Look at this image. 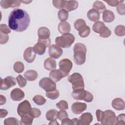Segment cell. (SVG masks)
Wrapping results in <instances>:
<instances>
[{
    "mask_svg": "<svg viewBox=\"0 0 125 125\" xmlns=\"http://www.w3.org/2000/svg\"><path fill=\"white\" fill-rule=\"evenodd\" d=\"M19 124H20L19 121L17 119L13 117L6 118L4 121V125H18Z\"/></svg>",
    "mask_w": 125,
    "mask_h": 125,
    "instance_id": "cell-36",
    "label": "cell"
},
{
    "mask_svg": "<svg viewBox=\"0 0 125 125\" xmlns=\"http://www.w3.org/2000/svg\"><path fill=\"white\" fill-rule=\"evenodd\" d=\"M107 4L111 6H117L120 3H122L124 0H109L105 1Z\"/></svg>",
    "mask_w": 125,
    "mask_h": 125,
    "instance_id": "cell-49",
    "label": "cell"
},
{
    "mask_svg": "<svg viewBox=\"0 0 125 125\" xmlns=\"http://www.w3.org/2000/svg\"><path fill=\"white\" fill-rule=\"evenodd\" d=\"M104 114L103 120L101 122L103 125H113L116 122V116L114 111L106 110L104 111Z\"/></svg>",
    "mask_w": 125,
    "mask_h": 125,
    "instance_id": "cell-7",
    "label": "cell"
},
{
    "mask_svg": "<svg viewBox=\"0 0 125 125\" xmlns=\"http://www.w3.org/2000/svg\"><path fill=\"white\" fill-rule=\"evenodd\" d=\"M67 117H68V115L67 112L64 110H61L57 113V118L61 121H62L63 119Z\"/></svg>",
    "mask_w": 125,
    "mask_h": 125,
    "instance_id": "cell-45",
    "label": "cell"
},
{
    "mask_svg": "<svg viewBox=\"0 0 125 125\" xmlns=\"http://www.w3.org/2000/svg\"><path fill=\"white\" fill-rule=\"evenodd\" d=\"M104 111H103L100 109H97L96 111V116L97 117V119L98 122H101L104 117Z\"/></svg>",
    "mask_w": 125,
    "mask_h": 125,
    "instance_id": "cell-48",
    "label": "cell"
},
{
    "mask_svg": "<svg viewBox=\"0 0 125 125\" xmlns=\"http://www.w3.org/2000/svg\"><path fill=\"white\" fill-rule=\"evenodd\" d=\"M31 108L29 102L28 100H24L19 104L17 108V112L18 115L21 116L24 114H29Z\"/></svg>",
    "mask_w": 125,
    "mask_h": 125,
    "instance_id": "cell-10",
    "label": "cell"
},
{
    "mask_svg": "<svg viewBox=\"0 0 125 125\" xmlns=\"http://www.w3.org/2000/svg\"><path fill=\"white\" fill-rule=\"evenodd\" d=\"M43 65L45 69L49 71L53 70L56 68V62L53 59L48 58L44 61Z\"/></svg>",
    "mask_w": 125,
    "mask_h": 125,
    "instance_id": "cell-20",
    "label": "cell"
},
{
    "mask_svg": "<svg viewBox=\"0 0 125 125\" xmlns=\"http://www.w3.org/2000/svg\"><path fill=\"white\" fill-rule=\"evenodd\" d=\"M87 105L85 103L81 102H75L71 106V110L75 114H80L86 110Z\"/></svg>",
    "mask_w": 125,
    "mask_h": 125,
    "instance_id": "cell-13",
    "label": "cell"
},
{
    "mask_svg": "<svg viewBox=\"0 0 125 125\" xmlns=\"http://www.w3.org/2000/svg\"><path fill=\"white\" fill-rule=\"evenodd\" d=\"M92 7L97 11L105 10L106 9V6L104 4L103 2L99 0H96L93 3Z\"/></svg>",
    "mask_w": 125,
    "mask_h": 125,
    "instance_id": "cell-35",
    "label": "cell"
},
{
    "mask_svg": "<svg viewBox=\"0 0 125 125\" xmlns=\"http://www.w3.org/2000/svg\"><path fill=\"white\" fill-rule=\"evenodd\" d=\"M9 40V36L7 34H4L0 32V43L3 44L6 43Z\"/></svg>",
    "mask_w": 125,
    "mask_h": 125,
    "instance_id": "cell-47",
    "label": "cell"
},
{
    "mask_svg": "<svg viewBox=\"0 0 125 125\" xmlns=\"http://www.w3.org/2000/svg\"><path fill=\"white\" fill-rule=\"evenodd\" d=\"M125 116L124 114H121L119 115L117 117H116V122L115 125H125Z\"/></svg>",
    "mask_w": 125,
    "mask_h": 125,
    "instance_id": "cell-43",
    "label": "cell"
},
{
    "mask_svg": "<svg viewBox=\"0 0 125 125\" xmlns=\"http://www.w3.org/2000/svg\"><path fill=\"white\" fill-rule=\"evenodd\" d=\"M103 19L105 22H111L115 19V15L112 11L104 10L103 12Z\"/></svg>",
    "mask_w": 125,
    "mask_h": 125,
    "instance_id": "cell-22",
    "label": "cell"
},
{
    "mask_svg": "<svg viewBox=\"0 0 125 125\" xmlns=\"http://www.w3.org/2000/svg\"><path fill=\"white\" fill-rule=\"evenodd\" d=\"M49 55L51 58L57 59L62 54L63 51L61 47L56 44H52L49 46Z\"/></svg>",
    "mask_w": 125,
    "mask_h": 125,
    "instance_id": "cell-11",
    "label": "cell"
},
{
    "mask_svg": "<svg viewBox=\"0 0 125 125\" xmlns=\"http://www.w3.org/2000/svg\"><path fill=\"white\" fill-rule=\"evenodd\" d=\"M33 100L36 104L39 105H42L46 102V99L42 96L40 95H37L34 96L33 98Z\"/></svg>",
    "mask_w": 125,
    "mask_h": 125,
    "instance_id": "cell-31",
    "label": "cell"
},
{
    "mask_svg": "<svg viewBox=\"0 0 125 125\" xmlns=\"http://www.w3.org/2000/svg\"><path fill=\"white\" fill-rule=\"evenodd\" d=\"M24 93L21 89L16 88L13 89L10 93V97L14 101H20L24 97Z\"/></svg>",
    "mask_w": 125,
    "mask_h": 125,
    "instance_id": "cell-14",
    "label": "cell"
},
{
    "mask_svg": "<svg viewBox=\"0 0 125 125\" xmlns=\"http://www.w3.org/2000/svg\"><path fill=\"white\" fill-rule=\"evenodd\" d=\"M75 28L78 31H80L82 29L86 26V24L84 20L82 19H77L74 23Z\"/></svg>",
    "mask_w": 125,
    "mask_h": 125,
    "instance_id": "cell-28",
    "label": "cell"
},
{
    "mask_svg": "<svg viewBox=\"0 0 125 125\" xmlns=\"http://www.w3.org/2000/svg\"><path fill=\"white\" fill-rule=\"evenodd\" d=\"M75 37L73 34L66 33L63 34L60 37H57L55 39L56 44L62 48H69L74 43Z\"/></svg>",
    "mask_w": 125,
    "mask_h": 125,
    "instance_id": "cell-3",
    "label": "cell"
},
{
    "mask_svg": "<svg viewBox=\"0 0 125 125\" xmlns=\"http://www.w3.org/2000/svg\"><path fill=\"white\" fill-rule=\"evenodd\" d=\"M1 80L0 89L1 90H7L10 87L15 86L16 84V81L14 77L12 76H7L4 79L2 78Z\"/></svg>",
    "mask_w": 125,
    "mask_h": 125,
    "instance_id": "cell-9",
    "label": "cell"
},
{
    "mask_svg": "<svg viewBox=\"0 0 125 125\" xmlns=\"http://www.w3.org/2000/svg\"><path fill=\"white\" fill-rule=\"evenodd\" d=\"M9 27L6 24H1L0 25V32L4 34H8L11 33V30Z\"/></svg>",
    "mask_w": 125,
    "mask_h": 125,
    "instance_id": "cell-46",
    "label": "cell"
},
{
    "mask_svg": "<svg viewBox=\"0 0 125 125\" xmlns=\"http://www.w3.org/2000/svg\"><path fill=\"white\" fill-rule=\"evenodd\" d=\"M72 121H73V125H79V120L77 118H74L72 119Z\"/></svg>",
    "mask_w": 125,
    "mask_h": 125,
    "instance_id": "cell-55",
    "label": "cell"
},
{
    "mask_svg": "<svg viewBox=\"0 0 125 125\" xmlns=\"http://www.w3.org/2000/svg\"><path fill=\"white\" fill-rule=\"evenodd\" d=\"M90 33V27L86 25L84 28L82 29L80 31H79V35L82 38H86L87 37Z\"/></svg>",
    "mask_w": 125,
    "mask_h": 125,
    "instance_id": "cell-37",
    "label": "cell"
},
{
    "mask_svg": "<svg viewBox=\"0 0 125 125\" xmlns=\"http://www.w3.org/2000/svg\"><path fill=\"white\" fill-rule=\"evenodd\" d=\"M45 95L49 99L51 100H55L59 97L60 95V93L57 89H55L51 91L46 92Z\"/></svg>",
    "mask_w": 125,
    "mask_h": 125,
    "instance_id": "cell-33",
    "label": "cell"
},
{
    "mask_svg": "<svg viewBox=\"0 0 125 125\" xmlns=\"http://www.w3.org/2000/svg\"><path fill=\"white\" fill-rule=\"evenodd\" d=\"M58 111L56 109H50L47 111L45 114L46 118L48 121L56 120L57 118Z\"/></svg>",
    "mask_w": 125,
    "mask_h": 125,
    "instance_id": "cell-27",
    "label": "cell"
},
{
    "mask_svg": "<svg viewBox=\"0 0 125 125\" xmlns=\"http://www.w3.org/2000/svg\"><path fill=\"white\" fill-rule=\"evenodd\" d=\"M0 6L3 9H7L10 7L9 0H1L0 1Z\"/></svg>",
    "mask_w": 125,
    "mask_h": 125,
    "instance_id": "cell-50",
    "label": "cell"
},
{
    "mask_svg": "<svg viewBox=\"0 0 125 125\" xmlns=\"http://www.w3.org/2000/svg\"><path fill=\"white\" fill-rule=\"evenodd\" d=\"M68 12L65 9H61L58 13V17L61 21H65L68 19Z\"/></svg>",
    "mask_w": 125,
    "mask_h": 125,
    "instance_id": "cell-30",
    "label": "cell"
},
{
    "mask_svg": "<svg viewBox=\"0 0 125 125\" xmlns=\"http://www.w3.org/2000/svg\"><path fill=\"white\" fill-rule=\"evenodd\" d=\"M9 2L10 4V7L16 8L18 7L21 5V0H10Z\"/></svg>",
    "mask_w": 125,
    "mask_h": 125,
    "instance_id": "cell-51",
    "label": "cell"
},
{
    "mask_svg": "<svg viewBox=\"0 0 125 125\" xmlns=\"http://www.w3.org/2000/svg\"><path fill=\"white\" fill-rule=\"evenodd\" d=\"M111 104L112 107L117 110H123L125 107L124 101L120 98H117L113 100Z\"/></svg>",
    "mask_w": 125,
    "mask_h": 125,
    "instance_id": "cell-17",
    "label": "cell"
},
{
    "mask_svg": "<svg viewBox=\"0 0 125 125\" xmlns=\"http://www.w3.org/2000/svg\"><path fill=\"white\" fill-rule=\"evenodd\" d=\"M100 36L102 38H108L111 34V31L107 27L104 26L100 32Z\"/></svg>",
    "mask_w": 125,
    "mask_h": 125,
    "instance_id": "cell-38",
    "label": "cell"
},
{
    "mask_svg": "<svg viewBox=\"0 0 125 125\" xmlns=\"http://www.w3.org/2000/svg\"><path fill=\"white\" fill-rule=\"evenodd\" d=\"M56 106L61 110H65L68 108V103L64 100H61L56 104Z\"/></svg>",
    "mask_w": 125,
    "mask_h": 125,
    "instance_id": "cell-40",
    "label": "cell"
},
{
    "mask_svg": "<svg viewBox=\"0 0 125 125\" xmlns=\"http://www.w3.org/2000/svg\"><path fill=\"white\" fill-rule=\"evenodd\" d=\"M61 125H73L72 120L69 119L68 117L63 119L62 121Z\"/></svg>",
    "mask_w": 125,
    "mask_h": 125,
    "instance_id": "cell-52",
    "label": "cell"
},
{
    "mask_svg": "<svg viewBox=\"0 0 125 125\" xmlns=\"http://www.w3.org/2000/svg\"><path fill=\"white\" fill-rule=\"evenodd\" d=\"M21 2H22V3H24L25 4H29V3L31 2L32 1V0H28V1H27V0H21Z\"/></svg>",
    "mask_w": 125,
    "mask_h": 125,
    "instance_id": "cell-57",
    "label": "cell"
},
{
    "mask_svg": "<svg viewBox=\"0 0 125 125\" xmlns=\"http://www.w3.org/2000/svg\"><path fill=\"white\" fill-rule=\"evenodd\" d=\"M86 50V47L84 44L82 43L75 44L73 47V58L76 64L82 65L85 62Z\"/></svg>",
    "mask_w": 125,
    "mask_h": 125,
    "instance_id": "cell-2",
    "label": "cell"
},
{
    "mask_svg": "<svg viewBox=\"0 0 125 125\" xmlns=\"http://www.w3.org/2000/svg\"><path fill=\"white\" fill-rule=\"evenodd\" d=\"M38 35L39 39H49L50 36V31L45 27H41L38 30Z\"/></svg>",
    "mask_w": 125,
    "mask_h": 125,
    "instance_id": "cell-18",
    "label": "cell"
},
{
    "mask_svg": "<svg viewBox=\"0 0 125 125\" xmlns=\"http://www.w3.org/2000/svg\"><path fill=\"white\" fill-rule=\"evenodd\" d=\"M49 78L54 82L60 81L62 78L65 77L63 73L60 69H54L49 73Z\"/></svg>",
    "mask_w": 125,
    "mask_h": 125,
    "instance_id": "cell-16",
    "label": "cell"
},
{
    "mask_svg": "<svg viewBox=\"0 0 125 125\" xmlns=\"http://www.w3.org/2000/svg\"><path fill=\"white\" fill-rule=\"evenodd\" d=\"M72 97L76 100H83L86 102H91L93 99V96L90 92L80 89L73 90L72 93Z\"/></svg>",
    "mask_w": 125,
    "mask_h": 125,
    "instance_id": "cell-5",
    "label": "cell"
},
{
    "mask_svg": "<svg viewBox=\"0 0 125 125\" xmlns=\"http://www.w3.org/2000/svg\"><path fill=\"white\" fill-rule=\"evenodd\" d=\"M30 19L29 14L21 9H15L8 17V25L10 29L16 32L25 31L29 26Z\"/></svg>",
    "mask_w": 125,
    "mask_h": 125,
    "instance_id": "cell-1",
    "label": "cell"
},
{
    "mask_svg": "<svg viewBox=\"0 0 125 125\" xmlns=\"http://www.w3.org/2000/svg\"><path fill=\"white\" fill-rule=\"evenodd\" d=\"M46 47L43 43L38 41V42L34 46L33 48L36 53L40 55H42L45 53Z\"/></svg>",
    "mask_w": 125,
    "mask_h": 125,
    "instance_id": "cell-24",
    "label": "cell"
},
{
    "mask_svg": "<svg viewBox=\"0 0 125 125\" xmlns=\"http://www.w3.org/2000/svg\"><path fill=\"white\" fill-rule=\"evenodd\" d=\"M13 68L14 71L18 73H21L23 72L24 69V66L23 63L21 62H16L13 66Z\"/></svg>",
    "mask_w": 125,
    "mask_h": 125,
    "instance_id": "cell-34",
    "label": "cell"
},
{
    "mask_svg": "<svg viewBox=\"0 0 125 125\" xmlns=\"http://www.w3.org/2000/svg\"><path fill=\"white\" fill-rule=\"evenodd\" d=\"M29 114L33 118H37L39 117L41 115V111L40 109L36 108H32L30 110Z\"/></svg>",
    "mask_w": 125,
    "mask_h": 125,
    "instance_id": "cell-42",
    "label": "cell"
},
{
    "mask_svg": "<svg viewBox=\"0 0 125 125\" xmlns=\"http://www.w3.org/2000/svg\"><path fill=\"white\" fill-rule=\"evenodd\" d=\"M21 120L20 122L21 125H31L33 123V118L29 114H26L21 116Z\"/></svg>",
    "mask_w": 125,
    "mask_h": 125,
    "instance_id": "cell-26",
    "label": "cell"
},
{
    "mask_svg": "<svg viewBox=\"0 0 125 125\" xmlns=\"http://www.w3.org/2000/svg\"><path fill=\"white\" fill-rule=\"evenodd\" d=\"M23 58L26 62L28 63H31L34 62L36 58V53L34 48L29 47L27 48L23 53Z\"/></svg>",
    "mask_w": 125,
    "mask_h": 125,
    "instance_id": "cell-12",
    "label": "cell"
},
{
    "mask_svg": "<svg viewBox=\"0 0 125 125\" xmlns=\"http://www.w3.org/2000/svg\"><path fill=\"white\" fill-rule=\"evenodd\" d=\"M87 16L89 20L92 21L96 22L99 21L100 18V13L99 11L94 9H90L87 13Z\"/></svg>",
    "mask_w": 125,
    "mask_h": 125,
    "instance_id": "cell-19",
    "label": "cell"
},
{
    "mask_svg": "<svg viewBox=\"0 0 125 125\" xmlns=\"http://www.w3.org/2000/svg\"><path fill=\"white\" fill-rule=\"evenodd\" d=\"M115 34L119 37L124 36L125 35V27L123 25H119L117 26L114 30Z\"/></svg>",
    "mask_w": 125,
    "mask_h": 125,
    "instance_id": "cell-32",
    "label": "cell"
},
{
    "mask_svg": "<svg viewBox=\"0 0 125 125\" xmlns=\"http://www.w3.org/2000/svg\"><path fill=\"white\" fill-rule=\"evenodd\" d=\"M65 0H54L52 1L54 7L57 9L64 8Z\"/></svg>",
    "mask_w": 125,
    "mask_h": 125,
    "instance_id": "cell-39",
    "label": "cell"
},
{
    "mask_svg": "<svg viewBox=\"0 0 125 125\" xmlns=\"http://www.w3.org/2000/svg\"><path fill=\"white\" fill-rule=\"evenodd\" d=\"M78 2L76 0H65L64 8L67 12L76 10L78 7Z\"/></svg>",
    "mask_w": 125,
    "mask_h": 125,
    "instance_id": "cell-23",
    "label": "cell"
},
{
    "mask_svg": "<svg viewBox=\"0 0 125 125\" xmlns=\"http://www.w3.org/2000/svg\"><path fill=\"white\" fill-rule=\"evenodd\" d=\"M49 125H59V124L57 122V120H53V121H51L49 123Z\"/></svg>",
    "mask_w": 125,
    "mask_h": 125,
    "instance_id": "cell-56",
    "label": "cell"
},
{
    "mask_svg": "<svg viewBox=\"0 0 125 125\" xmlns=\"http://www.w3.org/2000/svg\"><path fill=\"white\" fill-rule=\"evenodd\" d=\"M39 86L46 92L51 91L56 89V84L50 78L44 77L39 82Z\"/></svg>",
    "mask_w": 125,
    "mask_h": 125,
    "instance_id": "cell-6",
    "label": "cell"
},
{
    "mask_svg": "<svg viewBox=\"0 0 125 125\" xmlns=\"http://www.w3.org/2000/svg\"><path fill=\"white\" fill-rule=\"evenodd\" d=\"M105 26L104 23L101 21H96L92 26V30L96 33H100L102 29Z\"/></svg>",
    "mask_w": 125,
    "mask_h": 125,
    "instance_id": "cell-29",
    "label": "cell"
},
{
    "mask_svg": "<svg viewBox=\"0 0 125 125\" xmlns=\"http://www.w3.org/2000/svg\"><path fill=\"white\" fill-rule=\"evenodd\" d=\"M6 102V99L5 96L2 95H0V105L4 104H5Z\"/></svg>",
    "mask_w": 125,
    "mask_h": 125,
    "instance_id": "cell-54",
    "label": "cell"
},
{
    "mask_svg": "<svg viewBox=\"0 0 125 125\" xmlns=\"http://www.w3.org/2000/svg\"><path fill=\"white\" fill-rule=\"evenodd\" d=\"M93 121V116L89 112L83 113L79 118V125H88Z\"/></svg>",
    "mask_w": 125,
    "mask_h": 125,
    "instance_id": "cell-15",
    "label": "cell"
},
{
    "mask_svg": "<svg viewBox=\"0 0 125 125\" xmlns=\"http://www.w3.org/2000/svg\"><path fill=\"white\" fill-rule=\"evenodd\" d=\"M0 117L1 118H4L5 117H6L7 116V115L8 114V111L7 110H6V109H0Z\"/></svg>",
    "mask_w": 125,
    "mask_h": 125,
    "instance_id": "cell-53",
    "label": "cell"
},
{
    "mask_svg": "<svg viewBox=\"0 0 125 125\" xmlns=\"http://www.w3.org/2000/svg\"><path fill=\"white\" fill-rule=\"evenodd\" d=\"M58 29L60 33L64 34L68 33L71 30L69 23L67 21H61L58 25Z\"/></svg>",
    "mask_w": 125,
    "mask_h": 125,
    "instance_id": "cell-21",
    "label": "cell"
},
{
    "mask_svg": "<svg viewBox=\"0 0 125 125\" xmlns=\"http://www.w3.org/2000/svg\"><path fill=\"white\" fill-rule=\"evenodd\" d=\"M116 10L120 15H124L125 14V4L120 3L116 7Z\"/></svg>",
    "mask_w": 125,
    "mask_h": 125,
    "instance_id": "cell-44",
    "label": "cell"
},
{
    "mask_svg": "<svg viewBox=\"0 0 125 125\" xmlns=\"http://www.w3.org/2000/svg\"><path fill=\"white\" fill-rule=\"evenodd\" d=\"M67 80L72 83V86L73 90L84 89V83L83 76L79 73H74L69 76Z\"/></svg>",
    "mask_w": 125,
    "mask_h": 125,
    "instance_id": "cell-4",
    "label": "cell"
},
{
    "mask_svg": "<svg viewBox=\"0 0 125 125\" xmlns=\"http://www.w3.org/2000/svg\"><path fill=\"white\" fill-rule=\"evenodd\" d=\"M38 73L34 70H29L26 71L24 74V76L27 81H35L38 77Z\"/></svg>",
    "mask_w": 125,
    "mask_h": 125,
    "instance_id": "cell-25",
    "label": "cell"
},
{
    "mask_svg": "<svg viewBox=\"0 0 125 125\" xmlns=\"http://www.w3.org/2000/svg\"><path fill=\"white\" fill-rule=\"evenodd\" d=\"M16 80L18 83L19 85L21 87H23L26 85V80L21 75H19L17 77Z\"/></svg>",
    "mask_w": 125,
    "mask_h": 125,
    "instance_id": "cell-41",
    "label": "cell"
},
{
    "mask_svg": "<svg viewBox=\"0 0 125 125\" xmlns=\"http://www.w3.org/2000/svg\"><path fill=\"white\" fill-rule=\"evenodd\" d=\"M59 69L63 73L65 77L68 75L71 70L73 63L72 62L68 59H63L61 60L59 63Z\"/></svg>",
    "mask_w": 125,
    "mask_h": 125,
    "instance_id": "cell-8",
    "label": "cell"
}]
</instances>
